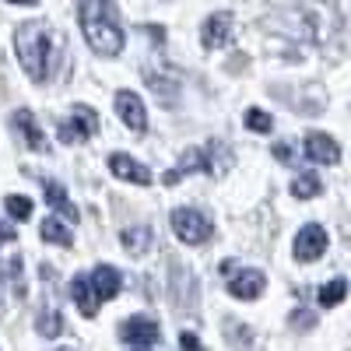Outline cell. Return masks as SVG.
Segmentation results:
<instances>
[{"instance_id":"cell-11","label":"cell","mask_w":351,"mask_h":351,"mask_svg":"<svg viewBox=\"0 0 351 351\" xmlns=\"http://www.w3.org/2000/svg\"><path fill=\"white\" fill-rule=\"evenodd\" d=\"M120 288H123V278H120V271H116V267H109V263H99V267H95V274H92V291H95V299L109 302V299H116V295H120Z\"/></svg>"},{"instance_id":"cell-6","label":"cell","mask_w":351,"mask_h":351,"mask_svg":"<svg viewBox=\"0 0 351 351\" xmlns=\"http://www.w3.org/2000/svg\"><path fill=\"white\" fill-rule=\"evenodd\" d=\"M324 250H327V228H319V225L299 228V236H295V256L302 263L319 260V253H324Z\"/></svg>"},{"instance_id":"cell-27","label":"cell","mask_w":351,"mask_h":351,"mask_svg":"<svg viewBox=\"0 0 351 351\" xmlns=\"http://www.w3.org/2000/svg\"><path fill=\"white\" fill-rule=\"evenodd\" d=\"M8 4H36V0H8Z\"/></svg>"},{"instance_id":"cell-16","label":"cell","mask_w":351,"mask_h":351,"mask_svg":"<svg viewBox=\"0 0 351 351\" xmlns=\"http://www.w3.org/2000/svg\"><path fill=\"white\" fill-rule=\"evenodd\" d=\"M39 236H43V243H53V246H74V236L56 218H46L39 225Z\"/></svg>"},{"instance_id":"cell-4","label":"cell","mask_w":351,"mask_h":351,"mask_svg":"<svg viewBox=\"0 0 351 351\" xmlns=\"http://www.w3.org/2000/svg\"><path fill=\"white\" fill-rule=\"evenodd\" d=\"M99 130V112L92 106H74V112L60 123V141L64 144H84Z\"/></svg>"},{"instance_id":"cell-22","label":"cell","mask_w":351,"mask_h":351,"mask_svg":"<svg viewBox=\"0 0 351 351\" xmlns=\"http://www.w3.org/2000/svg\"><path fill=\"white\" fill-rule=\"evenodd\" d=\"M8 215H11L14 221H28V218H32V200L11 193V197H8Z\"/></svg>"},{"instance_id":"cell-20","label":"cell","mask_w":351,"mask_h":351,"mask_svg":"<svg viewBox=\"0 0 351 351\" xmlns=\"http://www.w3.org/2000/svg\"><path fill=\"white\" fill-rule=\"evenodd\" d=\"M123 246H127L134 256H141L144 250L152 246V228H144V225H137V228H127V232H123Z\"/></svg>"},{"instance_id":"cell-5","label":"cell","mask_w":351,"mask_h":351,"mask_svg":"<svg viewBox=\"0 0 351 351\" xmlns=\"http://www.w3.org/2000/svg\"><path fill=\"white\" fill-rule=\"evenodd\" d=\"M120 337L134 348H152L158 337H162V327H158V319L152 316H130L120 324Z\"/></svg>"},{"instance_id":"cell-8","label":"cell","mask_w":351,"mask_h":351,"mask_svg":"<svg viewBox=\"0 0 351 351\" xmlns=\"http://www.w3.org/2000/svg\"><path fill=\"white\" fill-rule=\"evenodd\" d=\"M116 112H120V120H123L134 134H141L144 127H148V116H144V102H141L134 92H116Z\"/></svg>"},{"instance_id":"cell-9","label":"cell","mask_w":351,"mask_h":351,"mask_svg":"<svg viewBox=\"0 0 351 351\" xmlns=\"http://www.w3.org/2000/svg\"><path fill=\"white\" fill-rule=\"evenodd\" d=\"M306 158H313L319 165H337L341 162V148H337V141L327 137V134H309L306 137Z\"/></svg>"},{"instance_id":"cell-28","label":"cell","mask_w":351,"mask_h":351,"mask_svg":"<svg viewBox=\"0 0 351 351\" xmlns=\"http://www.w3.org/2000/svg\"><path fill=\"white\" fill-rule=\"evenodd\" d=\"M56 351H74V348H56Z\"/></svg>"},{"instance_id":"cell-19","label":"cell","mask_w":351,"mask_h":351,"mask_svg":"<svg viewBox=\"0 0 351 351\" xmlns=\"http://www.w3.org/2000/svg\"><path fill=\"white\" fill-rule=\"evenodd\" d=\"M36 330L43 334V337H56V334H60L64 330V319H60V309H56V306H43V313H39V319H36Z\"/></svg>"},{"instance_id":"cell-3","label":"cell","mask_w":351,"mask_h":351,"mask_svg":"<svg viewBox=\"0 0 351 351\" xmlns=\"http://www.w3.org/2000/svg\"><path fill=\"white\" fill-rule=\"evenodd\" d=\"M172 232L180 236L186 246H200V243H208L211 239V218L208 215H200L197 208H176L172 211Z\"/></svg>"},{"instance_id":"cell-10","label":"cell","mask_w":351,"mask_h":351,"mask_svg":"<svg viewBox=\"0 0 351 351\" xmlns=\"http://www.w3.org/2000/svg\"><path fill=\"white\" fill-rule=\"evenodd\" d=\"M14 134L25 141V148H32V152H46V134L39 130L36 116L28 112V109H18V112H14Z\"/></svg>"},{"instance_id":"cell-12","label":"cell","mask_w":351,"mask_h":351,"mask_svg":"<svg viewBox=\"0 0 351 351\" xmlns=\"http://www.w3.org/2000/svg\"><path fill=\"white\" fill-rule=\"evenodd\" d=\"M263 288H267V281H263L260 271H239L236 278L228 281V291H232L236 299H243V302L260 299V295H263Z\"/></svg>"},{"instance_id":"cell-25","label":"cell","mask_w":351,"mask_h":351,"mask_svg":"<svg viewBox=\"0 0 351 351\" xmlns=\"http://www.w3.org/2000/svg\"><path fill=\"white\" fill-rule=\"evenodd\" d=\"M180 351H204V348H200L197 334H186V330H183V334H180Z\"/></svg>"},{"instance_id":"cell-24","label":"cell","mask_w":351,"mask_h":351,"mask_svg":"<svg viewBox=\"0 0 351 351\" xmlns=\"http://www.w3.org/2000/svg\"><path fill=\"white\" fill-rule=\"evenodd\" d=\"M274 158H281V162H295V152H291V144H288V141H278V144H274Z\"/></svg>"},{"instance_id":"cell-18","label":"cell","mask_w":351,"mask_h":351,"mask_svg":"<svg viewBox=\"0 0 351 351\" xmlns=\"http://www.w3.org/2000/svg\"><path fill=\"white\" fill-rule=\"evenodd\" d=\"M319 190H324V183H319L316 172H299L295 180H291V193H295L299 200H309V197H316Z\"/></svg>"},{"instance_id":"cell-2","label":"cell","mask_w":351,"mask_h":351,"mask_svg":"<svg viewBox=\"0 0 351 351\" xmlns=\"http://www.w3.org/2000/svg\"><path fill=\"white\" fill-rule=\"evenodd\" d=\"M14 53L25 67V74L32 81H46L49 77V53H53V43H49V28L43 21H28L14 32Z\"/></svg>"},{"instance_id":"cell-13","label":"cell","mask_w":351,"mask_h":351,"mask_svg":"<svg viewBox=\"0 0 351 351\" xmlns=\"http://www.w3.org/2000/svg\"><path fill=\"white\" fill-rule=\"evenodd\" d=\"M109 169H112V176H120V180H127V183H137V186H148L152 183V172L144 169L141 162H134L130 155H112L109 158Z\"/></svg>"},{"instance_id":"cell-21","label":"cell","mask_w":351,"mask_h":351,"mask_svg":"<svg viewBox=\"0 0 351 351\" xmlns=\"http://www.w3.org/2000/svg\"><path fill=\"white\" fill-rule=\"evenodd\" d=\"M344 295H348V281L344 278H337V281H330V285H324V288L316 291V299H319V306H324V309L344 302Z\"/></svg>"},{"instance_id":"cell-14","label":"cell","mask_w":351,"mask_h":351,"mask_svg":"<svg viewBox=\"0 0 351 351\" xmlns=\"http://www.w3.org/2000/svg\"><path fill=\"white\" fill-rule=\"evenodd\" d=\"M43 193H46V204H53V211H60L64 218L77 221V208L71 204V197L64 193L60 183H53V180H43Z\"/></svg>"},{"instance_id":"cell-7","label":"cell","mask_w":351,"mask_h":351,"mask_svg":"<svg viewBox=\"0 0 351 351\" xmlns=\"http://www.w3.org/2000/svg\"><path fill=\"white\" fill-rule=\"evenodd\" d=\"M228 39H232V14L228 11H218V14H211L208 21H204L200 43L208 49H221V46H228Z\"/></svg>"},{"instance_id":"cell-17","label":"cell","mask_w":351,"mask_h":351,"mask_svg":"<svg viewBox=\"0 0 351 351\" xmlns=\"http://www.w3.org/2000/svg\"><path fill=\"white\" fill-rule=\"evenodd\" d=\"M4 278H8V291L14 299H25V278H21V256H8L4 260Z\"/></svg>"},{"instance_id":"cell-26","label":"cell","mask_w":351,"mask_h":351,"mask_svg":"<svg viewBox=\"0 0 351 351\" xmlns=\"http://www.w3.org/2000/svg\"><path fill=\"white\" fill-rule=\"evenodd\" d=\"M11 239H18V232L11 225H0V243H11Z\"/></svg>"},{"instance_id":"cell-15","label":"cell","mask_w":351,"mask_h":351,"mask_svg":"<svg viewBox=\"0 0 351 351\" xmlns=\"http://www.w3.org/2000/svg\"><path fill=\"white\" fill-rule=\"evenodd\" d=\"M71 299L77 302L81 316H95V309H99V299H95L92 281H88V278H74V281H71Z\"/></svg>"},{"instance_id":"cell-1","label":"cell","mask_w":351,"mask_h":351,"mask_svg":"<svg viewBox=\"0 0 351 351\" xmlns=\"http://www.w3.org/2000/svg\"><path fill=\"white\" fill-rule=\"evenodd\" d=\"M81 32L99 56H120L123 53V28H120V11L112 0H81L77 8Z\"/></svg>"},{"instance_id":"cell-23","label":"cell","mask_w":351,"mask_h":351,"mask_svg":"<svg viewBox=\"0 0 351 351\" xmlns=\"http://www.w3.org/2000/svg\"><path fill=\"white\" fill-rule=\"evenodd\" d=\"M246 127L256 130V134H271V130H274V120H271L263 109H250V112H246Z\"/></svg>"}]
</instances>
